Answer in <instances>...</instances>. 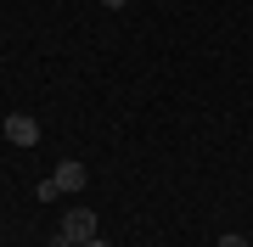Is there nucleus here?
<instances>
[{
	"instance_id": "1",
	"label": "nucleus",
	"mask_w": 253,
	"mask_h": 247,
	"mask_svg": "<svg viewBox=\"0 0 253 247\" xmlns=\"http://www.w3.org/2000/svg\"><path fill=\"white\" fill-rule=\"evenodd\" d=\"M6 141H11V146H34V141H40V124L28 118V112H11V118H6Z\"/></svg>"
},
{
	"instance_id": "4",
	"label": "nucleus",
	"mask_w": 253,
	"mask_h": 247,
	"mask_svg": "<svg viewBox=\"0 0 253 247\" xmlns=\"http://www.w3.org/2000/svg\"><path fill=\"white\" fill-rule=\"evenodd\" d=\"M34 197H40V202H56V197H62V185H56V180H40Z\"/></svg>"
},
{
	"instance_id": "5",
	"label": "nucleus",
	"mask_w": 253,
	"mask_h": 247,
	"mask_svg": "<svg viewBox=\"0 0 253 247\" xmlns=\"http://www.w3.org/2000/svg\"><path fill=\"white\" fill-rule=\"evenodd\" d=\"M219 247H253V242H242V236H219Z\"/></svg>"
},
{
	"instance_id": "6",
	"label": "nucleus",
	"mask_w": 253,
	"mask_h": 247,
	"mask_svg": "<svg viewBox=\"0 0 253 247\" xmlns=\"http://www.w3.org/2000/svg\"><path fill=\"white\" fill-rule=\"evenodd\" d=\"M79 247H113V242H101V236H90V242H79Z\"/></svg>"
},
{
	"instance_id": "2",
	"label": "nucleus",
	"mask_w": 253,
	"mask_h": 247,
	"mask_svg": "<svg viewBox=\"0 0 253 247\" xmlns=\"http://www.w3.org/2000/svg\"><path fill=\"white\" fill-rule=\"evenodd\" d=\"M62 236H68L73 247H79V242H90V236H96V213H84V208H73L68 219H62Z\"/></svg>"
},
{
	"instance_id": "7",
	"label": "nucleus",
	"mask_w": 253,
	"mask_h": 247,
	"mask_svg": "<svg viewBox=\"0 0 253 247\" xmlns=\"http://www.w3.org/2000/svg\"><path fill=\"white\" fill-rule=\"evenodd\" d=\"M101 6H113V11H118V6H124V0H101Z\"/></svg>"
},
{
	"instance_id": "3",
	"label": "nucleus",
	"mask_w": 253,
	"mask_h": 247,
	"mask_svg": "<svg viewBox=\"0 0 253 247\" xmlns=\"http://www.w3.org/2000/svg\"><path fill=\"white\" fill-rule=\"evenodd\" d=\"M62 191H84V180H90V169L84 163H56V174H51Z\"/></svg>"
}]
</instances>
